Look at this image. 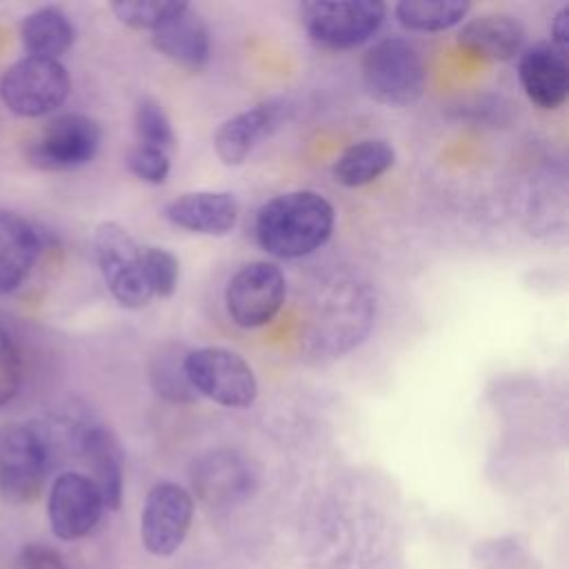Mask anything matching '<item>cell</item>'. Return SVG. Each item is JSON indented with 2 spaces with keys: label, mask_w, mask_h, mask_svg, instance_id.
<instances>
[{
  "label": "cell",
  "mask_w": 569,
  "mask_h": 569,
  "mask_svg": "<svg viewBox=\"0 0 569 569\" xmlns=\"http://www.w3.org/2000/svg\"><path fill=\"white\" fill-rule=\"evenodd\" d=\"M333 222V207L322 193L298 189L280 193L260 207L256 238L276 258H302L329 240Z\"/></svg>",
  "instance_id": "6da1fadb"
},
{
  "label": "cell",
  "mask_w": 569,
  "mask_h": 569,
  "mask_svg": "<svg viewBox=\"0 0 569 569\" xmlns=\"http://www.w3.org/2000/svg\"><path fill=\"white\" fill-rule=\"evenodd\" d=\"M362 82L382 104L405 107L416 102L427 84L422 53L405 38H385L362 56Z\"/></svg>",
  "instance_id": "7a4b0ae2"
},
{
  "label": "cell",
  "mask_w": 569,
  "mask_h": 569,
  "mask_svg": "<svg viewBox=\"0 0 569 569\" xmlns=\"http://www.w3.org/2000/svg\"><path fill=\"white\" fill-rule=\"evenodd\" d=\"M51 469V445L40 427L0 425V496L31 502L40 496Z\"/></svg>",
  "instance_id": "3957f363"
},
{
  "label": "cell",
  "mask_w": 569,
  "mask_h": 569,
  "mask_svg": "<svg viewBox=\"0 0 569 569\" xmlns=\"http://www.w3.org/2000/svg\"><path fill=\"white\" fill-rule=\"evenodd\" d=\"M387 7L378 0H311L300 4L307 36L333 51L353 49L378 33Z\"/></svg>",
  "instance_id": "277c9868"
},
{
  "label": "cell",
  "mask_w": 569,
  "mask_h": 569,
  "mask_svg": "<svg viewBox=\"0 0 569 569\" xmlns=\"http://www.w3.org/2000/svg\"><path fill=\"white\" fill-rule=\"evenodd\" d=\"M93 253L102 280L124 309H142L153 298L147 282L142 247L118 222H100L93 231Z\"/></svg>",
  "instance_id": "5b68a950"
},
{
  "label": "cell",
  "mask_w": 569,
  "mask_h": 569,
  "mask_svg": "<svg viewBox=\"0 0 569 569\" xmlns=\"http://www.w3.org/2000/svg\"><path fill=\"white\" fill-rule=\"evenodd\" d=\"M184 376L198 396L222 407H249L258 398L253 369L231 349L198 347L184 353Z\"/></svg>",
  "instance_id": "8992f818"
},
{
  "label": "cell",
  "mask_w": 569,
  "mask_h": 569,
  "mask_svg": "<svg viewBox=\"0 0 569 569\" xmlns=\"http://www.w3.org/2000/svg\"><path fill=\"white\" fill-rule=\"evenodd\" d=\"M71 80L58 60L27 56L11 64L0 80L4 107L22 118H40L56 111L69 96Z\"/></svg>",
  "instance_id": "52a82bcc"
},
{
  "label": "cell",
  "mask_w": 569,
  "mask_h": 569,
  "mask_svg": "<svg viewBox=\"0 0 569 569\" xmlns=\"http://www.w3.org/2000/svg\"><path fill=\"white\" fill-rule=\"evenodd\" d=\"M287 298V280L282 271L264 260L240 267L224 289L227 313L233 325L256 329L276 318Z\"/></svg>",
  "instance_id": "ba28073f"
},
{
  "label": "cell",
  "mask_w": 569,
  "mask_h": 569,
  "mask_svg": "<svg viewBox=\"0 0 569 569\" xmlns=\"http://www.w3.org/2000/svg\"><path fill=\"white\" fill-rule=\"evenodd\" d=\"M100 147V127L82 113L49 120L27 149V160L42 171H67L87 164Z\"/></svg>",
  "instance_id": "9c48e42d"
},
{
  "label": "cell",
  "mask_w": 569,
  "mask_h": 569,
  "mask_svg": "<svg viewBox=\"0 0 569 569\" xmlns=\"http://www.w3.org/2000/svg\"><path fill=\"white\" fill-rule=\"evenodd\" d=\"M193 518V496L169 480L156 482L140 513V540L153 556H171L184 542Z\"/></svg>",
  "instance_id": "30bf717a"
},
{
  "label": "cell",
  "mask_w": 569,
  "mask_h": 569,
  "mask_svg": "<svg viewBox=\"0 0 569 569\" xmlns=\"http://www.w3.org/2000/svg\"><path fill=\"white\" fill-rule=\"evenodd\" d=\"M102 511V496L89 476L67 471L53 480L47 500V516L56 538L80 540L89 536L100 522Z\"/></svg>",
  "instance_id": "8fae6325"
},
{
  "label": "cell",
  "mask_w": 569,
  "mask_h": 569,
  "mask_svg": "<svg viewBox=\"0 0 569 569\" xmlns=\"http://www.w3.org/2000/svg\"><path fill=\"white\" fill-rule=\"evenodd\" d=\"M151 42L164 58L189 71L204 69L211 56L209 27L187 2H176L173 11L151 31Z\"/></svg>",
  "instance_id": "7c38bea8"
},
{
  "label": "cell",
  "mask_w": 569,
  "mask_h": 569,
  "mask_svg": "<svg viewBox=\"0 0 569 569\" xmlns=\"http://www.w3.org/2000/svg\"><path fill=\"white\" fill-rule=\"evenodd\" d=\"M191 485L204 505L231 507L251 493L253 473L238 453L211 451L193 462Z\"/></svg>",
  "instance_id": "4fadbf2b"
},
{
  "label": "cell",
  "mask_w": 569,
  "mask_h": 569,
  "mask_svg": "<svg viewBox=\"0 0 569 569\" xmlns=\"http://www.w3.org/2000/svg\"><path fill=\"white\" fill-rule=\"evenodd\" d=\"M518 78L527 98L540 109H558L569 93L567 53L551 42H538L520 53Z\"/></svg>",
  "instance_id": "5bb4252c"
},
{
  "label": "cell",
  "mask_w": 569,
  "mask_h": 569,
  "mask_svg": "<svg viewBox=\"0 0 569 569\" xmlns=\"http://www.w3.org/2000/svg\"><path fill=\"white\" fill-rule=\"evenodd\" d=\"M78 451L91 471L89 478L98 487L104 509H118L124 487V451L118 436L104 425L82 427Z\"/></svg>",
  "instance_id": "9a60e30c"
},
{
  "label": "cell",
  "mask_w": 569,
  "mask_h": 569,
  "mask_svg": "<svg viewBox=\"0 0 569 569\" xmlns=\"http://www.w3.org/2000/svg\"><path fill=\"white\" fill-rule=\"evenodd\" d=\"M164 218L202 236H227L238 220V202L229 191H187L164 207Z\"/></svg>",
  "instance_id": "2e32d148"
},
{
  "label": "cell",
  "mask_w": 569,
  "mask_h": 569,
  "mask_svg": "<svg viewBox=\"0 0 569 569\" xmlns=\"http://www.w3.org/2000/svg\"><path fill=\"white\" fill-rule=\"evenodd\" d=\"M525 42V27L518 18L509 13H482L458 31V44L469 53L493 60L507 62L520 53Z\"/></svg>",
  "instance_id": "e0dca14e"
},
{
  "label": "cell",
  "mask_w": 569,
  "mask_h": 569,
  "mask_svg": "<svg viewBox=\"0 0 569 569\" xmlns=\"http://www.w3.org/2000/svg\"><path fill=\"white\" fill-rule=\"evenodd\" d=\"M280 122V107L273 102L256 104L224 120L216 136L213 147L224 164H242L256 144L267 138Z\"/></svg>",
  "instance_id": "ac0fdd59"
},
{
  "label": "cell",
  "mask_w": 569,
  "mask_h": 569,
  "mask_svg": "<svg viewBox=\"0 0 569 569\" xmlns=\"http://www.w3.org/2000/svg\"><path fill=\"white\" fill-rule=\"evenodd\" d=\"M40 253L38 231L18 213L0 209V296L16 291Z\"/></svg>",
  "instance_id": "d6986e66"
},
{
  "label": "cell",
  "mask_w": 569,
  "mask_h": 569,
  "mask_svg": "<svg viewBox=\"0 0 569 569\" xmlns=\"http://www.w3.org/2000/svg\"><path fill=\"white\" fill-rule=\"evenodd\" d=\"M20 38L29 56L58 60L76 40V29L64 11L58 7H42L24 16Z\"/></svg>",
  "instance_id": "ffe728a7"
},
{
  "label": "cell",
  "mask_w": 569,
  "mask_h": 569,
  "mask_svg": "<svg viewBox=\"0 0 569 569\" xmlns=\"http://www.w3.org/2000/svg\"><path fill=\"white\" fill-rule=\"evenodd\" d=\"M396 162V151L385 140H360L347 147L333 162V178L345 187H362L378 180Z\"/></svg>",
  "instance_id": "44dd1931"
},
{
  "label": "cell",
  "mask_w": 569,
  "mask_h": 569,
  "mask_svg": "<svg viewBox=\"0 0 569 569\" xmlns=\"http://www.w3.org/2000/svg\"><path fill=\"white\" fill-rule=\"evenodd\" d=\"M469 13L465 0H402L396 4V16L411 31H445L462 22Z\"/></svg>",
  "instance_id": "7402d4cb"
},
{
  "label": "cell",
  "mask_w": 569,
  "mask_h": 569,
  "mask_svg": "<svg viewBox=\"0 0 569 569\" xmlns=\"http://www.w3.org/2000/svg\"><path fill=\"white\" fill-rule=\"evenodd\" d=\"M182 358H178V349L173 345L160 347L158 356H153L149 367V378L158 396L167 398L169 402H193L196 391L189 385L182 367Z\"/></svg>",
  "instance_id": "603a6c76"
},
{
  "label": "cell",
  "mask_w": 569,
  "mask_h": 569,
  "mask_svg": "<svg viewBox=\"0 0 569 569\" xmlns=\"http://www.w3.org/2000/svg\"><path fill=\"white\" fill-rule=\"evenodd\" d=\"M133 127H136L138 144L156 147L167 153L176 147V133H173L171 120L162 109V104L153 98L138 100L136 113H133Z\"/></svg>",
  "instance_id": "cb8c5ba5"
},
{
  "label": "cell",
  "mask_w": 569,
  "mask_h": 569,
  "mask_svg": "<svg viewBox=\"0 0 569 569\" xmlns=\"http://www.w3.org/2000/svg\"><path fill=\"white\" fill-rule=\"evenodd\" d=\"M142 262L151 293L160 298H171L180 280L178 258L164 247H142Z\"/></svg>",
  "instance_id": "d4e9b609"
},
{
  "label": "cell",
  "mask_w": 569,
  "mask_h": 569,
  "mask_svg": "<svg viewBox=\"0 0 569 569\" xmlns=\"http://www.w3.org/2000/svg\"><path fill=\"white\" fill-rule=\"evenodd\" d=\"M176 2L171 0H118L111 2L116 18L131 29L153 31L171 11Z\"/></svg>",
  "instance_id": "484cf974"
},
{
  "label": "cell",
  "mask_w": 569,
  "mask_h": 569,
  "mask_svg": "<svg viewBox=\"0 0 569 569\" xmlns=\"http://www.w3.org/2000/svg\"><path fill=\"white\" fill-rule=\"evenodd\" d=\"M127 169L142 182L162 184L171 169L169 153L162 149H156V147L136 144L127 153Z\"/></svg>",
  "instance_id": "4316f807"
},
{
  "label": "cell",
  "mask_w": 569,
  "mask_h": 569,
  "mask_svg": "<svg viewBox=\"0 0 569 569\" xmlns=\"http://www.w3.org/2000/svg\"><path fill=\"white\" fill-rule=\"evenodd\" d=\"M22 360L13 338L0 327V407L7 405L20 389Z\"/></svg>",
  "instance_id": "83f0119b"
},
{
  "label": "cell",
  "mask_w": 569,
  "mask_h": 569,
  "mask_svg": "<svg viewBox=\"0 0 569 569\" xmlns=\"http://www.w3.org/2000/svg\"><path fill=\"white\" fill-rule=\"evenodd\" d=\"M16 569H67V565L58 549L42 542H31L20 549Z\"/></svg>",
  "instance_id": "f1b7e54d"
},
{
  "label": "cell",
  "mask_w": 569,
  "mask_h": 569,
  "mask_svg": "<svg viewBox=\"0 0 569 569\" xmlns=\"http://www.w3.org/2000/svg\"><path fill=\"white\" fill-rule=\"evenodd\" d=\"M551 44L562 53L569 51V7H560L551 20Z\"/></svg>",
  "instance_id": "f546056e"
}]
</instances>
